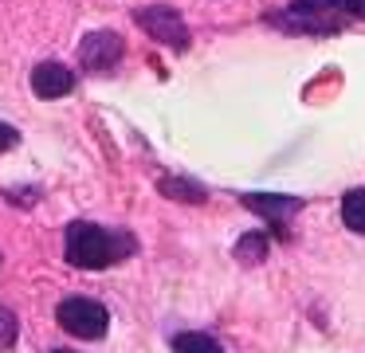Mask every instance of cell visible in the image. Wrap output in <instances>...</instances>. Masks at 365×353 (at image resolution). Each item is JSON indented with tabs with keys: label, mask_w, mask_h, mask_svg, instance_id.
Returning <instances> with one entry per match:
<instances>
[{
	"label": "cell",
	"mask_w": 365,
	"mask_h": 353,
	"mask_svg": "<svg viewBox=\"0 0 365 353\" xmlns=\"http://www.w3.org/2000/svg\"><path fill=\"white\" fill-rule=\"evenodd\" d=\"M134 235L122 232V227H103L91 224V220H75L67 227V263L79 267V271H103V267L122 263L126 255H134Z\"/></svg>",
	"instance_id": "6da1fadb"
},
{
	"label": "cell",
	"mask_w": 365,
	"mask_h": 353,
	"mask_svg": "<svg viewBox=\"0 0 365 353\" xmlns=\"http://www.w3.org/2000/svg\"><path fill=\"white\" fill-rule=\"evenodd\" d=\"M283 31H302V36H334L346 28V8L338 0H294L275 16Z\"/></svg>",
	"instance_id": "7a4b0ae2"
},
{
	"label": "cell",
	"mask_w": 365,
	"mask_h": 353,
	"mask_svg": "<svg viewBox=\"0 0 365 353\" xmlns=\"http://www.w3.org/2000/svg\"><path fill=\"white\" fill-rule=\"evenodd\" d=\"M56 322L67 329L71 337H83V342H98V337L106 334V326H110V314H106L103 302H95V298H63V302L56 306Z\"/></svg>",
	"instance_id": "3957f363"
},
{
	"label": "cell",
	"mask_w": 365,
	"mask_h": 353,
	"mask_svg": "<svg viewBox=\"0 0 365 353\" xmlns=\"http://www.w3.org/2000/svg\"><path fill=\"white\" fill-rule=\"evenodd\" d=\"M134 20H138V28H142L145 36H153L158 44L173 47V51H185V47H189V39H192L189 36V24H185L181 12H177V8H169V4L138 8Z\"/></svg>",
	"instance_id": "277c9868"
},
{
	"label": "cell",
	"mask_w": 365,
	"mask_h": 353,
	"mask_svg": "<svg viewBox=\"0 0 365 353\" xmlns=\"http://www.w3.org/2000/svg\"><path fill=\"white\" fill-rule=\"evenodd\" d=\"M126 55V44H122L118 31H91L79 44V63L83 71H114Z\"/></svg>",
	"instance_id": "5b68a950"
},
{
	"label": "cell",
	"mask_w": 365,
	"mask_h": 353,
	"mask_svg": "<svg viewBox=\"0 0 365 353\" xmlns=\"http://www.w3.org/2000/svg\"><path fill=\"white\" fill-rule=\"evenodd\" d=\"M32 91H36V98H63V94H71L75 91L71 67H63V63H40L32 71Z\"/></svg>",
	"instance_id": "8992f818"
},
{
	"label": "cell",
	"mask_w": 365,
	"mask_h": 353,
	"mask_svg": "<svg viewBox=\"0 0 365 353\" xmlns=\"http://www.w3.org/2000/svg\"><path fill=\"white\" fill-rule=\"evenodd\" d=\"M244 204H247L252 212H263V216L275 220V224H283L291 212H299L302 200H294V196H259V193H247Z\"/></svg>",
	"instance_id": "52a82bcc"
},
{
	"label": "cell",
	"mask_w": 365,
	"mask_h": 353,
	"mask_svg": "<svg viewBox=\"0 0 365 353\" xmlns=\"http://www.w3.org/2000/svg\"><path fill=\"white\" fill-rule=\"evenodd\" d=\"M341 220H346L349 232L365 235V188H349L341 196Z\"/></svg>",
	"instance_id": "ba28073f"
},
{
	"label": "cell",
	"mask_w": 365,
	"mask_h": 353,
	"mask_svg": "<svg viewBox=\"0 0 365 353\" xmlns=\"http://www.w3.org/2000/svg\"><path fill=\"white\" fill-rule=\"evenodd\" d=\"M158 188H161L165 196H173V200H185V204H200V200H208L205 188H200L197 180H185V177H165Z\"/></svg>",
	"instance_id": "9c48e42d"
},
{
	"label": "cell",
	"mask_w": 365,
	"mask_h": 353,
	"mask_svg": "<svg viewBox=\"0 0 365 353\" xmlns=\"http://www.w3.org/2000/svg\"><path fill=\"white\" fill-rule=\"evenodd\" d=\"M173 353H224V345L208 334H177Z\"/></svg>",
	"instance_id": "30bf717a"
},
{
	"label": "cell",
	"mask_w": 365,
	"mask_h": 353,
	"mask_svg": "<svg viewBox=\"0 0 365 353\" xmlns=\"http://www.w3.org/2000/svg\"><path fill=\"white\" fill-rule=\"evenodd\" d=\"M263 251H267V235L263 232H252V235H244V240L236 243V259L247 263V267L263 263Z\"/></svg>",
	"instance_id": "8fae6325"
},
{
	"label": "cell",
	"mask_w": 365,
	"mask_h": 353,
	"mask_svg": "<svg viewBox=\"0 0 365 353\" xmlns=\"http://www.w3.org/2000/svg\"><path fill=\"white\" fill-rule=\"evenodd\" d=\"M16 337H20V322H16V314H12L9 306H0V353L12 349V345H16Z\"/></svg>",
	"instance_id": "7c38bea8"
},
{
	"label": "cell",
	"mask_w": 365,
	"mask_h": 353,
	"mask_svg": "<svg viewBox=\"0 0 365 353\" xmlns=\"http://www.w3.org/2000/svg\"><path fill=\"white\" fill-rule=\"evenodd\" d=\"M16 138H20V133L12 130L9 122H0V153H4V149H12V145H16Z\"/></svg>",
	"instance_id": "4fadbf2b"
},
{
	"label": "cell",
	"mask_w": 365,
	"mask_h": 353,
	"mask_svg": "<svg viewBox=\"0 0 365 353\" xmlns=\"http://www.w3.org/2000/svg\"><path fill=\"white\" fill-rule=\"evenodd\" d=\"M341 8H346V16H357V20H365V0H338Z\"/></svg>",
	"instance_id": "5bb4252c"
},
{
	"label": "cell",
	"mask_w": 365,
	"mask_h": 353,
	"mask_svg": "<svg viewBox=\"0 0 365 353\" xmlns=\"http://www.w3.org/2000/svg\"><path fill=\"white\" fill-rule=\"evenodd\" d=\"M51 353H71V349H51Z\"/></svg>",
	"instance_id": "9a60e30c"
}]
</instances>
